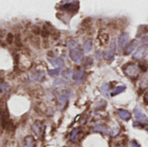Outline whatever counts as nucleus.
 Returning <instances> with one entry per match:
<instances>
[{
  "label": "nucleus",
  "instance_id": "obj_20",
  "mask_svg": "<svg viewBox=\"0 0 148 147\" xmlns=\"http://www.w3.org/2000/svg\"><path fill=\"white\" fill-rule=\"evenodd\" d=\"M92 46H93V42L92 40H87L84 43V46H83V49H84V51L85 52H90L91 49H92Z\"/></svg>",
  "mask_w": 148,
  "mask_h": 147
},
{
  "label": "nucleus",
  "instance_id": "obj_29",
  "mask_svg": "<svg viewBox=\"0 0 148 147\" xmlns=\"http://www.w3.org/2000/svg\"><path fill=\"white\" fill-rule=\"evenodd\" d=\"M141 44L143 45H147L148 46V36H144L141 38Z\"/></svg>",
  "mask_w": 148,
  "mask_h": 147
},
{
  "label": "nucleus",
  "instance_id": "obj_18",
  "mask_svg": "<svg viewBox=\"0 0 148 147\" xmlns=\"http://www.w3.org/2000/svg\"><path fill=\"white\" fill-rule=\"evenodd\" d=\"M126 89H127V87H126V86H119V87H117V88L111 93V96L118 95V94H120L121 93L124 92Z\"/></svg>",
  "mask_w": 148,
  "mask_h": 147
},
{
  "label": "nucleus",
  "instance_id": "obj_3",
  "mask_svg": "<svg viewBox=\"0 0 148 147\" xmlns=\"http://www.w3.org/2000/svg\"><path fill=\"white\" fill-rule=\"evenodd\" d=\"M60 8L62 10L68 11V12H77L79 9V2H67L62 3Z\"/></svg>",
  "mask_w": 148,
  "mask_h": 147
},
{
  "label": "nucleus",
  "instance_id": "obj_32",
  "mask_svg": "<svg viewBox=\"0 0 148 147\" xmlns=\"http://www.w3.org/2000/svg\"><path fill=\"white\" fill-rule=\"evenodd\" d=\"M131 146L132 147H140V144L136 140H132L131 141Z\"/></svg>",
  "mask_w": 148,
  "mask_h": 147
},
{
  "label": "nucleus",
  "instance_id": "obj_19",
  "mask_svg": "<svg viewBox=\"0 0 148 147\" xmlns=\"http://www.w3.org/2000/svg\"><path fill=\"white\" fill-rule=\"evenodd\" d=\"M0 89H1V94L3 95L7 94V93H9L10 91V86L7 83H4L3 81H2L0 85Z\"/></svg>",
  "mask_w": 148,
  "mask_h": 147
},
{
  "label": "nucleus",
  "instance_id": "obj_35",
  "mask_svg": "<svg viewBox=\"0 0 148 147\" xmlns=\"http://www.w3.org/2000/svg\"><path fill=\"white\" fill-rule=\"evenodd\" d=\"M119 147H125L124 146H119Z\"/></svg>",
  "mask_w": 148,
  "mask_h": 147
},
{
  "label": "nucleus",
  "instance_id": "obj_26",
  "mask_svg": "<svg viewBox=\"0 0 148 147\" xmlns=\"http://www.w3.org/2000/svg\"><path fill=\"white\" fill-rule=\"evenodd\" d=\"M99 40H100V42H101V44H105V43H107V42L108 41V34H101V35H100V36H99Z\"/></svg>",
  "mask_w": 148,
  "mask_h": 147
},
{
  "label": "nucleus",
  "instance_id": "obj_12",
  "mask_svg": "<svg viewBox=\"0 0 148 147\" xmlns=\"http://www.w3.org/2000/svg\"><path fill=\"white\" fill-rule=\"evenodd\" d=\"M117 113H118L119 117L124 121H127L131 119V113L125 109H119L117 111Z\"/></svg>",
  "mask_w": 148,
  "mask_h": 147
},
{
  "label": "nucleus",
  "instance_id": "obj_22",
  "mask_svg": "<svg viewBox=\"0 0 148 147\" xmlns=\"http://www.w3.org/2000/svg\"><path fill=\"white\" fill-rule=\"evenodd\" d=\"M33 78H34L35 80L38 81H42V80H43V78H44V72L39 71V72H37V73H36V74L34 75Z\"/></svg>",
  "mask_w": 148,
  "mask_h": 147
},
{
  "label": "nucleus",
  "instance_id": "obj_23",
  "mask_svg": "<svg viewBox=\"0 0 148 147\" xmlns=\"http://www.w3.org/2000/svg\"><path fill=\"white\" fill-rule=\"evenodd\" d=\"M73 75H74V73L70 69H67V70H65V71L62 72V75H63V77L66 78L67 81H69L70 78L73 77Z\"/></svg>",
  "mask_w": 148,
  "mask_h": 147
},
{
  "label": "nucleus",
  "instance_id": "obj_8",
  "mask_svg": "<svg viewBox=\"0 0 148 147\" xmlns=\"http://www.w3.org/2000/svg\"><path fill=\"white\" fill-rule=\"evenodd\" d=\"M84 77H85V72H84L82 69L78 68L76 71L74 72L73 79H74L75 83L76 85H81V84L83 82Z\"/></svg>",
  "mask_w": 148,
  "mask_h": 147
},
{
  "label": "nucleus",
  "instance_id": "obj_31",
  "mask_svg": "<svg viewBox=\"0 0 148 147\" xmlns=\"http://www.w3.org/2000/svg\"><path fill=\"white\" fill-rule=\"evenodd\" d=\"M32 31L36 34V35H38L40 32H41V29H39V27H37V26H35V27H33V29H32Z\"/></svg>",
  "mask_w": 148,
  "mask_h": 147
},
{
  "label": "nucleus",
  "instance_id": "obj_5",
  "mask_svg": "<svg viewBox=\"0 0 148 147\" xmlns=\"http://www.w3.org/2000/svg\"><path fill=\"white\" fill-rule=\"evenodd\" d=\"M147 54H148V46L147 45H143V44H141V45L137 49V50L134 53L133 57H134V59L140 60V59L144 58Z\"/></svg>",
  "mask_w": 148,
  "mask_h": 147
},
{
  "label": "nucleus",
  "instance_id": "obj_9",
  "mask_svg": "<svg viewBox=\"0 0 148 147\" xmlns=\"http://www.w3.org/2000/svg\"><path fill=\"white\" fill-rule=\"evenodd\" d=\"M68 101H69V96L66 94H62L58 97L57 100V107L60 111L64 110V108L66 107L67 104H68Z\"/></svg>",
  "mask_w": 148,
  "mask_h": 147
},
{
  "label": "nucleus",
  "instance_id": "obj_11",
  "mask_svg": "<svg viewBox=\"0 0 148 147\" xmlns=\"http://www.w3.org/2000/svg\"><path fill=\"white\" fill-rule=\"evenodd\" d=\"M23 147H36V140L33 136H26L23 139Z\"/></svg>",
  "mask_w": 148,
  "mask_h": 147
},
{
  "label": "nucleus",
  "instance_id": "obj_25",
  "mask_svg": "<svg viewBox=\"0 0 148 147\" xmlns=\"http://www.w3.org/2000/svg\"><path fill=\"white\" fill-rule=\"evenodd\" d=\"M61 72V68H56L55 69H49L48 70V74L50 75V76H56V75H58Z\"/></svg>",
  "mask_w": 148,
  "mask_h": 147
},
{
  "label": "nucleus",
  "instance_id": "obj_17",
  "mask_svg": "<svg viewBox=\"0 0 148 147\" xmlns=\"http://www.w3.org/2000/svg\"><path fill=\"white\" fill-rule=\"evenodd\" d=\"M2 127L3 128H5V126L8 125V119H9V116H8V113L7 111H4L3 110L2 111Z\"/></svg>",
  "mask_w": 148,
  "mask_h": 147
},
{
  "label": "nucleus",
  "instance_id": "obj_30",
  "mask_svg": "<svg viewBox=\"0 0 148 147\" xmlns=\"http://www.w3.org/2000/svg\"><path fill=\"white\" fill-rule=\"evenodd\" d=\"M91 24V19L90 18H86L83 22H82V25L83 26H88Z\"/></svg>",
  "mask_w": 148,
  "mask_h": 147
},
{
  "label": "nucleus",
  "instance_id": "obj_21",
  "mask_svg": "<svg viewBox=\"0 0 148 147\" xmlns=\"http://www.w3.org/2000/svg\"><path fill=\"white\" fill-rule=\"evenodd\" d=\"M101 92L104 97H106V98L108 97V94H109V93H108V83H105L102 85V87L101 88Z\"/></svg>",
  "mask_w": 148,
  "mask_h": 147
},
{
  "label": "nucleus",
  "instance_id": "obj_6",
  "mask_svg": "<svg viewBox=\"0 0 148 147\" xmlns=\"http://www.w3.org/2000/svg\"><path fill=\"white\" fill-rule=\"evenodd\" d=\"M136 120L138 121V123L141 124V125H147L148 124V117L142 113V111L140 109H139L138 107H136L134 111Z\"/></svg>",
  "mask_w": 148,
  "mask_h": 147
},
{
  "label": "nucleus",
  "instance_id": "obj_34",
  "mask_svg": "<svg viewBox=\"0 0 148 147\" xmlns=\"http://www.w3.org/2000/svg\"><path fill=\"white\" fill-rule=\"evenodd\" d=\"M147 133H148V127H147Z\"/></svg>",
  "mask_w": 148,
  "mask_h": 147
},
{
  "label": "nucleus",
  "instance_id": "obj_10",
  "mask_svg": "<svg viewBox=\"0 0 148 147\" xmlns=\"http://www.w3.org/2000/svg\"><path fill=\"white\" fill-rule=\"evenodd\" d=\"M128 39H129L128 34L126 33V32L122 33V34L120 36V37H119V39H118V46H119V49H124L125 46L127 47Z\"/></svg>",
  "mask_w": 148,
  "mask_h": 147
},
{
  "label": "nucleus",
  "instance_id": "obj_13",
  "mask_svg": "<svg viewBox=\"0 0 148 147\" xmlns=\"http://www.w3.org/2000/svg\"><path fill=\"white\" fill-rule=\"evenodd\" d=\"M137 44H138L137 40H136V39L133 40V41H132L128 45H127V47L125 48L124 54H125V55H129V54H131V53L135 49V48H136Z\"/></svg>",
  "mask_w": 148,
  "mask_h": 147
},
{
  "label": "nucleus",
  "instance_id": "obj_7",
  "mask_svg": "<svg viewBox=\"0 0 148 147\" xmlns=\"http://www.w3.org/2000/svg\"><path fill=\"white\" fill-rule=\"evenodd\" d=\"M115 49H116V46H115V42L114 40L111 45L109 46V48L104 52V55H103L104 58L108 61H113L114 57V54H115Z\"/></svg>",
  "mask_w": 148,
  "mask_h": 147
},
{
  "label": "nucleus",
  "instance_id": "obj_16",
  "mask_svg": "<svg viewBox=\"0 0 148 147\" xmlns=\"http://www.w3.org/2000/svg\"><path fill=\"white\" fill-rule=\"evenodd\" d=\"M79 134H80V129H79V128H75V129L71 132V133H70V135H69V139H70V141H72V142H76L77 139H78V138H79Z\"/></svg>",
  "mask_w": 148,
  "mask_h": 147
},
{
  "label": "nucleus",
  "instance_id": "obj_15",
  "mask_svg": "<svg viewBox=\"0 0 148 147\" xmlns=\"http://www.w3.org/2000/svg\"><path fill=\"white\" fill-rule=\"evenodd\" d=\"M94 131L95 132H100V133H102L104 134H108V126H105V125H102V124H100V125H96L94 126Z\"/></svg>",
  "mask_w": 148,
  "mask_h": 147
},
{
  "label": "nucleus",
  "instance_id": "obj_1",
  "mask_svg": "<svg viewBox=\"0 0 148 147\" xmlns=\"http://www.w3.org/2000/svg\"><path fill=\"white\" fill-rule=\"evenodd\" d=\"M67 48L69 49V55L73 62L76 63L82 62L83 59V50L76 40H69L67 42Z\"/></svg>",
  "mask_w": 148,
  "mask_h": 147
},
{
  "label": "nucleus",
  "instance_id": "obj_24",
  "mask_svg": "<svg viewBox=\"0 0 148 147\" xmlns=\"http://www.w3.org/2000/svg\"><path fill=\"white\" fill-rule=\"evenodd\" d=\"M93 64V59L91 57H86L83 61V67L84 68H89Z\"/></svg>",
  "mask_w": 148,
  "mask_h": 147
},
{
  "label": "nucleus",
  "instance_id": "obj_14",
  "mask_svg": "<svg viewBox=\"0 0 148 147\" xmlns=\"http://www.w3.org/2000/svg\"><path fill=\"white\" fill-rule=\"evenodd\" d=\"M49 62L53 65V66H58V68L63 67L65 65L63 59L60 58V57H52V58H49Z\"/></svg>",
  "mask_w": 148,
  "mask_h": 147
},
{
  "label": "nucleus",
  "instance_id": "obj_4",
  "mask_svg": "<svg viewBox=\"0 0 148 147\" xmlns=\"http://www.w3.org/2000/svg\"><path fill=\"white\" fill-rule=\"evenodd\" d=\"M32 130L33 132L36 133V135L38 138H42L44 134V131H45V126L44 124L40 121V120H36L33 125H32Z\"/></svg>",
  "mask_w": 148,
  "mask_h": 147
},
{
  "label": "nucleus",
  "instance_id": "obj_2",
  "mask_svg": "<svg viewBox=\"0 0 148 147\" xmlns=\"http://www.w3.org/2000/svg\"><path fill=\"white\" fill-rule=\"evenodd\" d=\"M124 73L131 78H136L140 73V67L136 64H129L124 68Z\"/></svg>",
  "mask_w": 148,
  "mask_h": 147
},
{
  "label": "nucleus",
  "instance_id": "obj_28",
  "mask_svg": "<svg viewBox=\"0 0 148 147\" xmlns=\"http://www.w3.org/2000/svg\"><path fill=\"white\" fill-rule=\"evenodd\" d=\"M13 39H14L13 35H12L11 33H9V34L7 35V39H6L7 42H8V43H11V42H12V41H13Z\"/></svg>",
  "mask_w": 148,
  "mask_h": 147
},
{
  "label": "nucleus",
  "instance_id": "obj_27",
  "mask_svg": "<svg viewBox=\"0 0 148 147\" xmlns=\"http://www.w3.org/2000/svg\"><path fill=\"white\" fill-rule=\"evenodd\" d=\"M119 132H120V128H119V126H115L114 128H113V129L111 130L110 135H111L112 137H115V136L119 133Z\"/></svg>",
  "mask_w": 148,
  "mask_h": 147
},
{
  "label": "nucleus",
  "instance_id": "obj_33",
  "mask_svg": "<svg viewBox=\"0 0 148 147\" xmlns=\"http://www.w3.org/2000/svg\"><path fill=\"white\" fill-rule=\"evenodd\" d=\"M144 101H145V103L147 102L148 103V91L146 93V94H145V97H144Z\"/></svg>",
  "mask_w": 148,
  "mask_h": 147
}]
</instances>
